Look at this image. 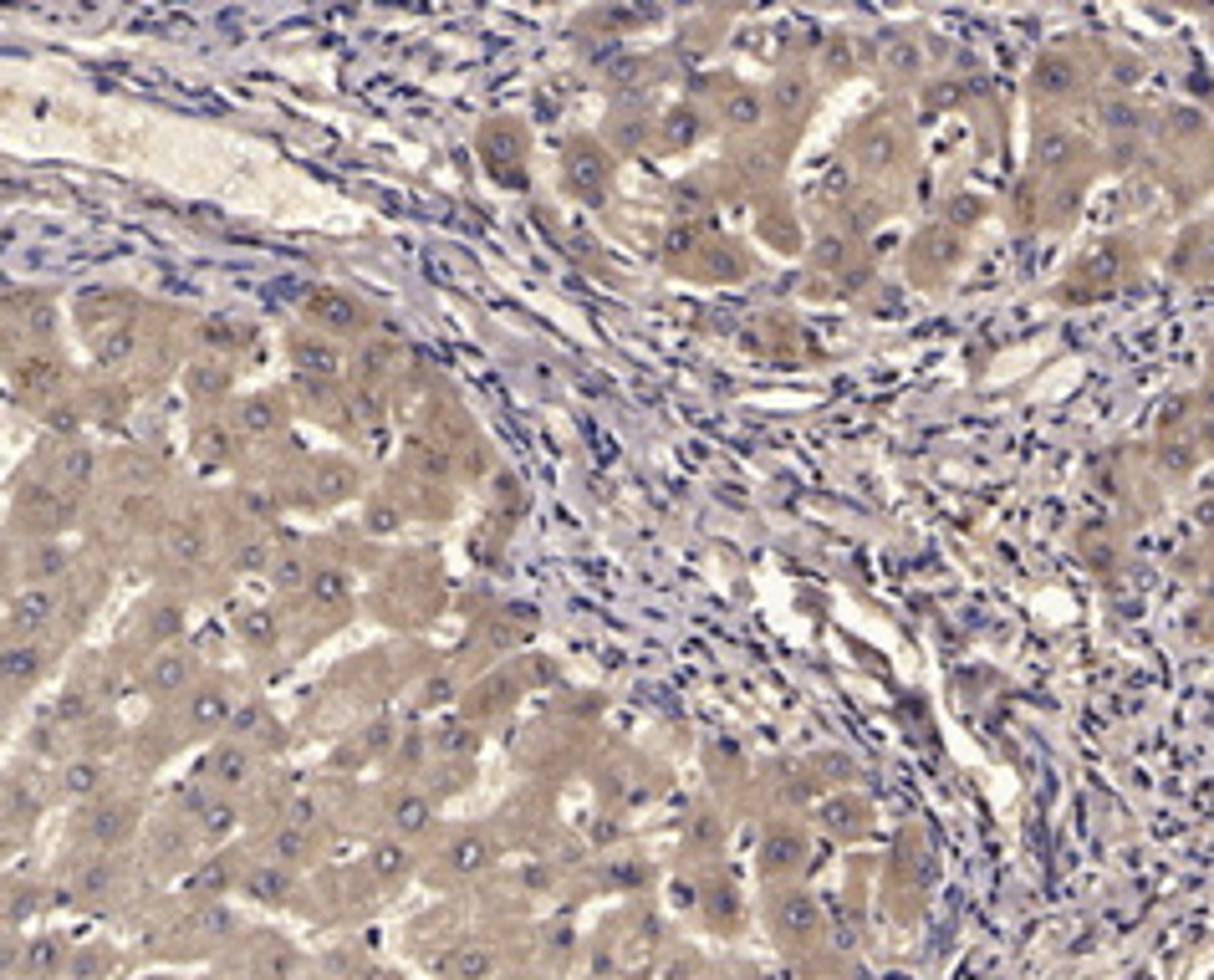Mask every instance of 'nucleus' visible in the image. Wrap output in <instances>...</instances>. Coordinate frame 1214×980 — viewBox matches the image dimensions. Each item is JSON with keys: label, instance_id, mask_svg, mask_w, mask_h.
I'll use <instances>...</instances> for the list:
<instances>
[{"label": "nucleus", "instance_id": "nucleus-1", "mask_svg": "<svg viewBox=\"0 0 1214 980\" xmlns=\"http://www.w3.org/2000/svg\"><path fill=\"white\" fill-rule=\"evenodd\" d=\"M52 618H57V592L26 583V588H16L11 603H6V633H11V643H31Z\"/></svg>", "mask_w": 1214, "mask_h": 980}, {"label": "nucleus", "instance_id": "nucleus-2", "mask_svg": "<svg viewBox=\"0 0 1214 980\" xmlns=\"http://www.w3.org/2000/svg\"><path fill=\"white\" fill-rule=\"evenodd\" d=\"M66 496L61 490H47V485H36V480H26V485H16V521L26 526V531H36V537H52V531L66 521Z\"/></svg>", "mask_w": 1214, "mask_h": 980}, {"label": "nucleus", "instance_id": "nucleus-3", "mask_svg": "<svg viewBox=\"0 0 1214 980\" xmlns=\"http://www.w3.org/2000/svg\"><path fill=\"white\" fill-rule=\"evenodd\" d=\"M306 317L317 322L322 332H332V338H347V332H363V306H357L352 297H343L337 286H317V292L306 297Z\"/></svg>", "mask_w": 1214, "mask_h": 980}, {"label": "nucleus", "instance_id": "nucleus-4", "mask_svg": "<svg viewBox=\"0 0 1214 980\" xmlns=\"http://www.w3.org/2000/svg\"><path fill=\"white\" fill-rule=\"evenodd\" d=\"M286 425V398L281 393H251L235 404V429L251 434V439H265Z\"/></svg>", "mask_w": 1214, "mask_h": 980}, {"label": "nucleus", "instance_id": "nucleus-5", "mask_svg": "<svg viewBox=\"0 0 1214 980\" xmlns=\"http://www.w3.org/2000/svg\"><path fill=\"white\" fill-rule=\"evenodd\" d=\"M61 378H66V368L57 352H26V358H16V388L26 398H47Z\"/></svg>", "mask_w": 1214, "mask_h": 980}, {"label": "nucleus", "instance_id": "nucleus-6", "mask_svg": "<svg viewBox=\"0 0 1214 980\" xmlns=\"http://www.w3.org/2000/svg\"><path fill=\"white\" fill-rule=\"evenodd\" d=\"M291 358H297V368L306 378H343V368H347L343 347L327 343V338H297L291 343Z\"/></svg>", "mask_w": 1214, "mask_h": 980}, {"label": "nucleus", "instance_id": "nucleus-7", "mask_svg": "<svg viewBox=\"0 0 1214 980\" xmlns=\"http://www.w3.org/2000/svg\"><path fill=\"white\" fill-rule=\"evenodd\" d=\"M230 378H235V368L220 363V358H210V363H189V368H184V393L194 398V404H220V398L230 393Z\"/></svg>", "mask_w": 1214, "mask_h": 980}, {"label": "nucleus", "instance_id": "nucleus-8", "mask_svg": "<svg viewBox=\"0 0 1214 980\" xmlns=\"http://www.w3.org/2000/svg\"><path fill=\"white\" fill-rule=\"evenodd\" d=\"M311 490H317L322 501L352 496V490H357V465L343 460V455H322L317 465H311Z\"/></svg>", "mask_w": 1214, "mask_h": 980}, {"label": "nucleus", "instance_id": "nucleus-9", "mask_svg": "<svg viewBox=\"0 0 1214 980\" xmlns=\"http://www.w3.org/2000/svg\"><path fill=\"white\" fill-rule=\"evenodd\" d=\"M143 684L153 689V695H179V689L189 684V654H184V649L153 654L148 670H143Z\"/></svg>", "mask_w": 1214, "mask_h": 980}, {"label": "nucleus", "instance_id": "nucleus-10", "mask_svg": "<svg viewBox=\"0 0 1214 980\" xmlns=\"http://www.w3.org/2000/svg\"><path fill=\"white\" fill-rule=\"evenodd\" d=\"M123 311H133V302L128 297H118V292H82L77 297V317L93 327V332H112V327H128V322H118Z\"/></svg>", "mask_w": 1214, "mask_h": 980}, {"label": "nucleus", "instance_id": "nucleus-11", "mask_svg": "<svg viewBox=\"0 0 1214 980\" xmlns=\"http://www.w3.org/2000/svg\"><path fill=\"white\" fill-rule=\"evenodd\" d=\"M20 567H26V577H31V588H41V583H57V577L66 572V551L52 542V537H36V542H26V551H20Z\"/></svg>", "mask_w": 1214, "mask_h": 980}, {"label": "nucleus", "instance_id": "nucleus-12", "mask_svg": "<svg viewBox=\"0 0 1214 980\" xmlns=\"http://www.w3.org/2000/svg\"><path fill=\"white\" fill-rule=\"evenodd\" d=\"M878 66H883L888 77H898V82H913L918 72H924V47L909 41V36H888L883 47H878Z\"/></svg>", "mask_w": 1214, "mask_h": 980}, {"label": "nucleus", "instance_id": "nucleus-13", "mask_svg": "<svg viewBox=\"0 0 1214 980\" xmlns=\"http://www.w3.org/2000/svg\"><path fill=\"white\" fill-rule=\"evenodd\" d=\"M164 551H169V562H199V556L210 551V537H205V526L199 521H169L164 526Z\"/></svg>", "mask_w": 1214, "mask_h": 980}, {"label": "nucleus", "instance_id": "nucleus-14", "mask_svg": "<svg viewBox=\"0 0 1214 980\" xmlns=\"http://www.w3.org/2000/svg\"><path fill=\"white\" fill-rule=\"evenodd\" d=\"M480 148H485V159L496 164V174H501V164H515V159H521L526 139H521V128H515V123L496 118V123H485V133H480Z\"/></svg>", "mask_w": 1214, "mask_h": 980}, {"label": "nucleus", "instance_id": "nucleus-15", "mask_svg": "<svg viewBox=\"0 0 1214 980\" xmlns=\"http://www.w3.org/2000/svg\"><path fill=\"white\" fill-rule=\"evenodd\" d=\"M1031 82H1036V93L1062 98V93H1072V87H1076V61L1062 57V52H1046L1036 61V72H1031Z\"/></svg>", "mask_w": 1214, "mask_h": 980}, {"label": "nucleus", "instance_id": "nucleus-16", "mask_svg": "<svg viewBox=\"0 0 1214 980\" xmlns=\"http://www.w3.org/2000/svg\"><path fill=\"white\" fill-rule=\"evenodd\" d=\"M760 118H766V102H760V93H750V87H735V93H725V102H719V123H730V128H760Z\"/></svg>", "mask_w": 1214, "mask_h": 980}, {"label": "nucleus", "instance_id": "nucleus-17", "mask_svg": "<svg viewBox=\"0 0 1214 980\" xmlns=\"http://www.w3.org/2000/svg\"><path fill=\"white\" fill-rule=\"evenodd\" d=\"M235 450H240V434H230L224 425H199L194 429V455L205 465H230Z\"/></svg>", "mask_w": 1214, "mask_h": 980}, {"label": "nucleus", "instance_id": "nucleus-18", "mask_svg": "<svg viewBox=\"0 0 1214 980\" xmlns=\"http://www.w3.org/2000/svg\"><path fill=\"white\" fill-rule=\"evenodd\" d=\"M36 674H41V649L36 643H11L6 649V689L20 695V689L36 684Z\"/></svg>", "mask_w": 1214, "mask_h": 980}, {"label": "nucleus", "instance_id": "nucleus-19", "mask_svg": "<svg viewBox=\"0 0 1214 980\" xmlns=\"http://www.w3.org/2000/svg\"><path fill=\"white\" fill-rule=\"evenodd\" d=\"M199 343H205L210 352H240L245 343H251V327L230 322V317H205L199 322Z\"/></svg>", "mask_w": 1214, "mask_h": 980}, {"label": "nucleus", "instance_id": "nucleus-20", "mask_svg": "<svg viewBox=\"0 0 1214 980\" xmlns=\"http://www.w3.org/2000/svg\"><path fill=\"white\" fill-rule=\"evenodd\" d=\"M1036 159H1041V169H1067V164L1076 159L1072 133H1067V128H1056V123H1046V128L1036 133Z\"/></svg>", "mask_w": 1214, "mask_h": 980}, {"label": "nucleus", "instance_id": "nucleus-21", "mask_svg": "<svg viewBox=\"0 0 1214 980\" xmlns=\"http://www.w3.org/2000/svg\"><path fill=\"white\" fill-rule=\"evenodd\" d=\"M93 352H98V363H102V368H123V363L133 358V352H139V332H133V327H112V332H98Z\"/></svg>", "mask_w": 1214, "mask_h": 980}, {"label": "nucleus", "instance_id": "nucleus-22", "mask_svg": "<svg viewBox=\"0 0 1214 980\" xmlns=\"http://www.w3.org/2000/svg\"><path fill=\"white\" fill-rule=\"evenodd\" d=\"M210 776H215V782H224V787L251 782V751H245V746H220L210 755Z\"/></svg>", "mask_w": 1214, "mask_h": 980}, {"label": "nucleus", "instance_id": "nucleus-23", "mask_svg": "<svg viewBox=\"0 0 1214 980\" xmlns=\"http://www.w3.org/2000/svg\"><path fill=\"white\" fill-rule=\"evenodd\" d=\"M235 629H240L245 643H256V649H271V643L281 638V623H276L271 608H245V613L235 618Z\"/></svg>", "mask_w": 1214, "mask_h": 980}, {"label": "nucleus", "instance_id": "nucleus-24", "mask_svg": "<svg viewBox=\"0 0 1214 980\" xmlns=\"http://www.w3.org/2000/svg\"><path fill=\"white\" fill-rule=\"evenodd\" d=\"M11 322L26 332V338H52L57 332V306L47 302V297H26V311H11Z\"/></svg>", "mask_w": 1214, "mask_h": 980}, {"label": "nucleus", "instance_id": "nucleus-25", "mask_svg": "<svg viewBox=\"0 0 1214 980\" xmlns=\"http://www.w3.org/2000/svg\"><path fill=\"white\" fill-rule=\"evenodd\" d=\"M567 180H572L577 189L597 194V189L607 184V164H602V153H587V148H577V153H572V164H567Z\"/></svg>", "mask_w": 1214, "mask_h": 980}, {"label": "nucleus", "instance_id": "nucleus-26", "mask_svg": "<svg viewBox=\"0 0 1214 980\" xmlns=\"http://www.w3.org/2000/svg\"><path fill=\"white\" fill-rule=\"evenodd\" d=\"M230 695H220V689H205V695H189V720L194 725H230Z\"/></svg>", "mask_w": 1214, "mask_h": 980}, {"label": "nucleus", "instance_id": "nucleus-27", "mask_svg": "<svg viewBox=\"0 0 1214 980\" xmlns=\"http://www.w3.org/2000/svg\"><path fill=\"white\" fill-rule=\"evenodd\" d=\"M306 592L317 597V603H343V597L352 592V577L343 567H317V572H311V583H306Z\"/></svg>", "mask_w": 1214, "mask_h": 980}, {"label": "nucleus", "instance_id": "nucleus-28", "mask_svg": "<svg viewBox=\"0 0 1214 980\" xmlns=\"http://www.w3.org/2000/svg\"><path fill=\"white\" fill-rule=\"evenodd\" d=\"M363 531H373V537H393V531H403V506H393L388 496L368 501V510H363Z\"/></svg>", "mask_w": 1214, "mask_h": 980}, {"label": "nucleus", "instance_id": "nucleus-29", "mask_svg": "<svg viewBox=\"0 0 1214 980\" xmlns=\"http://www.w3.org/2000/svg\"><path fill=\"white\" fill-rule=\"evenodd\" d=\"M700 113H694V107H673V113L664 118V143L668 148H689L694 139H700Z\"/></svg>", "mask_w": 1214, "mask_h": 980}, {"label": "nucleus", "instance_id": "nucleus-30", "mask_svg": "<svg viewBox=\"0 0 1214 980\" xmlns=\"http://www.w3.org/2000/svg\"><path fill=\"white\" fill-rule=\"evenodd\" d=\"M271 583H276V588H286V592L306 588V583H311V567H306V556H302V551H281L276 562H271Z\"/></svg>", "mask_w": 1214, "mask_h": 980}, {"label": "nucleus", "instance_id": "nucleus-31", "mask_svg": "<svg viewBox=\"0 0 1214 980\" xmlns=\"http://www.w3.org/2000/svg\"><path fill=\"white\" fill-rule=\"evenodd\" d=\"M429 817H434V807L424 796H414V792L393 801V828L398 833H424V828H429Z\"/></svg>", "mask_w": 1214, "mask_h": 980}, {"label": "nucleus", "instance_id": "nucleus-32", "mask_svg": "<svg viewBox=\"0 0 1214 980\" xmlns=\"http://www.w3.org/2000/svg\"><path fill=\"white\" fill-rule=\"evenodd\" d=\"M357 373H363V384H384V378L393 373V347L388 343H368L363 352H357Z\"/></svg>", "mask_w": 1214, "mask_h": 980}, {"label": "nucleus", "instance_id": "nucleus-33", "mask_svg": "<svg viewBox=\"0 0 1214 980\" xmlns=\"http://www.w3.org/2000/svg\"><path fill=\"white\" fill-rule=\"evenodd\" d=\"M61 787H66V796H93L102 787V766L98 761H72L61 771Z\"/></svg>", "mask_w": 1214, "mask_h": 980}, {"label": "nucleus", "instance_id": "nucleus-34", "mask_svg": "<svg viewBox=\"0 0 1214 980\" xmlns=\"http://www.w3.org/2000/svg\"><path fill=\"white\" fill-rule=\"evenodd\" d=\"M93 470H98V455L87 450V444H72V450L61 455V480L66 485H87V480H93Z\"/></svg>", "mask_w": 1214, "mask_h": 980}, {"label": "nucleus", "instance_id": "nucleus-35", "mask_svg": "<svg viewBox=\"0 0 1214 980\" xmlns=\"http://www.w3.org/2000/svg\"><path fill=\"white\" fill-rule=\"evenodd\" d=\"M271 562H276V556H271V542H261V537L245 542V547H235V556H230V567H235V572H251V577H256V572H271Z\"/></svg>", "mask_w": 1214, "mask_h": 980}, {"label": "nucleus", "instance_id": "nucleus-36", "mask_svg": "<svg viewBox=\"0 0 1214 980\" xmlns=\"http://www.w3.org/2000/svg\"><path fill=\"white\" fill-rule=\"evenodd\" d=\"M771 102L781 107V113H796V107H806V82L801 77H776L771 82Z\"/></svg>", "mask_w": 1214, "mask_h": 980}, {"label": "nucleus", "instance_id": "nucleus-37", "mask_svg": "<svg viewBox=\"0 0 1214 980\" xmlns=\"http://www.w3.org/2000/svg\"><path fill=\"white\" fill-rule=\"evenodd\" d=\"M57 960H61V940H57V934H47V940H36V945L26 950V970H31V975L57 970Z\"/></svg>", "mask_w": 1214, "mask_h": 980}, {"label": "nucleus", "instance_id": "nucleus-38", "mask_svg": "<svg viewBox=\"0 0 1214 980\" xmlns=\"http://www.w3.org/2000/svg\"><path fill=\"white\" fill-rule=\"evenodd\" d=\"M781 924L786 929H812L817 924V904L806 899V894H791V899L781 904Z\"/></svg>", "mask_w": 1214, "mask_h": 980}, {"label": "nucleus", "instance_id": "nucleus-39", "mask_svg": "<svg viewBox=\"0 0 1214 980\" xmlns=\"http://www.w3.org/2000/svg\"><path fill=\"white\" fill-rule=\"evenodd\" d=\"M414 465H419L424 475H449V470H455V460H449L444 444H414Z\"/></svg>", "mask_w": 1214, "mask_h": 980}, {"label": "nucleus", "instance_id": "nucleus-40", "mask_svg": "<svg viewBox=\"0 0 1214 980\" xmlns=\"http://www.w3.org/2000/svg\"><path fill=\"white\" fill-rule=\"evenodd\" d=\"M898 148H904V143H898V133H888V128H883V133H878V128L868 133V164H872V169L893 164V159H898Z\"/></svg>", "mask_w": 1214, "mask_h": 980}, {"label": "nucleus", "instance_id": "nucleus-41", "mask_svg": "<svg viewBox=\"0 0 1214 980\" xmlns=\"http://www.w3.org/2000/svg\"><path fill=\"white\" fill-rule=\"evenodd\" d=\"M245 888H251L256 899H281L286 894V874L281 868H256V874L245 878Z\"/></svg>", "mask_w": 1214, "mask_h": 980}, {"label": "nucleus", "instance_id": "nucleus-42", "mask_svg": "<svg viewBox=\"0 0 1214 980\" xmlns=\"http://www.w3.org/2000/svg\"><path fill=\"white\" fill-rule=\"evenodd\" d=\"M347 409H352L357 419H384V388H378V384H363L357 393H347Z\"/></svg>", "mask_w": 1214, "mask_h": 980}, {"label": "nucleus", "instance_id": "nucleus-43", "mask_svg": "<svg viewBox=\"0 0 1214 980\" xmlns=\"http://www.w3.org/2000/svg\"><path fill=\"white\" fill-rule=\"evenodd\" d=\"M1113 271H1117V251H1113V245H1097L1092 256H1082V276L1087 281H1108Z\"/></svg>", "mask_w": 1214, "mask_h": 980}, {"label": "nucleus", "instance_id": "nucleus-44", "mask_svg": "<svg viewBox=\"0 0 1214 980\" xmlns=\"http://www.w3.org/2000/svg\"><path fill=\"white\" fill-rule=\"evenodd\" d=\"M449 965H455V975H460V980H480V975L490 970V955H485V950H475V945H465Z\"/></svg>", "mask_w": 1214, "mask_h": 980}, {"label": "nucleus", "instance_id": "nucleus-45", "mask_svg": "<svg viewBox=\"0 0 1214 980\" xmlns=\"http://www.w3.org/2000/svg\"><path fill=\"white\" fill-rule=\"evenodd\" d=\"M705 205H709V189H705V184H694V180H689V184L673 189V210H679V215H700Z\"/></svg>", "mask_w": 1214, "mask_h": 980}, {"label": "nucleus", "instance_id": "nucleus-46", "mask_svg": "<svg viewBox=\"0 0 1214 980\" xmlns=\"http://www.w3.org/2000/svg\"><path fill=\"white\" fill-rule=\"evenodd\" d=\"M434 746L449 751V755H465V751H475V730H469V725H444Z\"/></svg>", "mask_w": 1214, "mask_h": 980}, {"label": "nucleus", "instance_id": "nucleus-47", "mask_svg": "<svg viewBox=\"0 0 1214 980\" xmlns=\"http://www.w3.org/2000/svg\"><path fill=\"white\" fill-rule=\"evenodd\" d=\"M373 868H378V874H384V878H398L403 868H409V853H403V848H393V842H384V848L373 853Z\"/></svg>", "mask_w": 1214, "mask_h": 980}, {"label": "nucleus", "instance_id": "nucleus-48", "mask_svg": "<svg viewBox=\"0 0 1214 980\" xmlns=\"http://www.w3.org/2000/svg\"><path fill=\"white\" fill-rule=\"evenodd\" d=\"M199 812H205V833H215V837L224 828H235V807H224V801H205Z\"/></svg>", "mask_w": 1214, "mask_h": 980}, {"label": "nucleus", "instance_id": "nucleus-49", "mask_svg": "<svg viewBox=\"0 0 1214 980\" xmlns=\"http://www.w3.org/2000/svg\"><path fill=\"white\" fill-rule=\"evenodd\" d=\"M480 863H485V842L480 837H460L455 842V868H465V874H469V868H480Z\"/></svg>", "mask_w": 1214, "mask_h": 980}, {"label": "nucleus", "instance_id": "nucleus-50", "mask_svg": "<svg viewBox=\"0 0 1214 980\" xmlns=\"http://www.w3.org/2000/svg\"><path fill=\"white\" fill-rule=\"evenodd\" d=\"M251 730H265V715L256 705H245V710H235L230 715V735H251Z\"/></svg>", "mask_w": 1214, "mask_h": 980}, {"label": "nucleus", "instance_id": "nucleus-51", "mask_svg": "<svg viewBox=\"0 0 1214 980\" xmlns=\"http://www.w3.org/2000/svg\"><path fill=\"white\" fill-rule=\"evenodd\" d=\"M118 510H123V516H133V521H148V516H153V496H148V490H139V496H123Z\"/></svg>", "mask_w": 1214, "mask_h": 980}, {"label": "nucleus", "instance_id": "nucleus-52", "mask_svg": "<svg viewBox=\"0 0 1214 980\" xmlns=\"http://www.w3.org/2000/svg\"><path fill=\"white\" fill-rule=\"evenodd\" d=\"M271 848H276V858H286V863H291V858H302V853H306V837H302V833H276Z\"/></svg>", "mask_w": 1214, "mask_h": 980}, {"label": "nucleus", "instance_id": "nucleus-53", "mask_svg": "<svg viewBox=\"0 0 1214 980\" xmlns=\"http://www.w3.org/2000/svg\"><path fill=\"white\" fill-rule=\"evenodd\" d=\"M93 833L107 842V837H118L123 833V812H93Z\"/></svg>", "mask_w": 1214, "mask_h": 980}, {"label": "nucleus", "instance_id": "nucleus-54", "mask_svg": "<svg viewBox=\"0 0 1214 980\" xmlns=\"http://www.w3.org/2000/svg\"><path fill=\"white\" fill-rule=\"evenodd\" d=\"M82 710H87L82 689H66V695L57 700V715H61V720H82Z\"/></svg>", "mask_w": 1214, "mask_h": 980}, {"label": "nucleus", "instance_id": "nucleus-55", "mask_svg": "<svg viewBox=\"0 0 1214 980\" xmlns=\"http://www.w3.org/2000/svg\"><path fill=\"white\" fill-rule=\"evenodd\" d=\"M766 853H771V863H791V858L801 853V842H796V837H771Z\"/></svg>", "mask_w": 1214, "mask_h": 980}, {"label": "nucleus", "instance_id": "nucleus-56", "mask_svg": "<svg viewBox=\"0 0 1214 980\" xmlns=\"http://www.w3.org/2000/svg\"><path fill=\"white\" fill-rule=\"evenodd\" d=\"M827 66H831V72H847V66H852V52H847V41H842V36H831V47H827Z\"/></svg>", "mask_w": 1214, "mask_h": 980}, {"label": "nucleus", "instance_id": "nucleus-57", "mask_svg": "<svg viewBox=\"0 0 1214 980\" xmlns=\"http://www.w3.org/2000/svg\"><path fill=\"white\" fill-rule=\"evenodd\" d=\"M47 425H52L57 434H72V429H77V414H72V404H57V409L47 414Z\"/></svg>", "mask_w": 1214, "mask_h": 980}, {"label": "nucleus", "instance_id": "nucleus-58", "mask_svg": "<svg viewBox=\"0 0 1214 980\" xmlns=\"http://www.w3.org/2000/svg\"><path fill=\"white\" fill-rule=\"evenodd\" d=\"M220 878H224V874H220V863H210L205 874H194V878H189V894H199V888H220Z\"/></svg>", "mask_w": 1214, "mask_h": 980}, {"label": "nucleus", "instance_id": "nucleus-59", "mask_svg": "<svg viewBox=\"0 0 1214 980\" xmlns=\"http://www.w3.org/2000/svg\"><path fill=\"white\" fill-rule=\"evenodd\" d=\"M240 501H245V506H251V510H256V516H265V521H271V516H276V501H265V496H256V490H245V496H240Z\"/></svg>", "mask_w": 1214, "mask_h": 980}, {"label": "nucleus", "instance_id": "nucleus-60", "mask_svg": "<svg viewBox=\"0 0 1214 980\" xmlns=\"http://www.w3.org/2000/svg\"><path fill=\"white\" fill-rule=\"evenodd\" d=\"M449 689H455L449 679H429V684H424V700H434V705H439V700H449Z\"/></svg>", "mask_w": 1214, "mask_h": 980}, {"label": "nucleus", "instance_id": "nucleus-61", "mask_svg": "<svg viewBox=\"0 0 1214 980\" xmlns=\"http://www.w3.org/2000/svg\"><path fill=\"white\" fill-rule=\"evenodd\" d=\"M1204 404H1209V409H1214V384H1209V388H1204Z\"/></svg>", "mask_w": 1214, "mask_h": 980}]
</instances>
